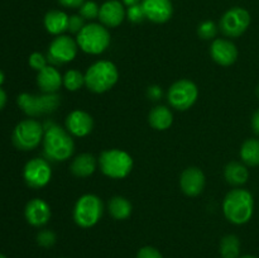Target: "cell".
<instances>
[{
	"label": "cell",
	"instance_id": "cell-1",
	"mask_svg": "<svg viewBox=\"0 0 259 258\" xmlns=\"http://www.w3.org/2000/svg\"><path fill=\"white\" fill-rule=\"evenodd\" d=\"M43 128V152L47 159L55 162L67 161L75 152V142L71 134L52 121H47Z\"/></svg>",
	"mask_w": 259,
	"mask_h": 258
},
{
	"label": "cell",
	"instance_id": "cell-2",
	"mask_svg": "<svg viewBox=\"0 0 259 258\" xmlns=\"http://www.w3.org/2000/svg\"><path fill=\"white\" fill-rule=\"evenodd\" d=\"M254 211V200L245 189H234L227 194L223 201V212L230 223L243 225L249 222Z\"/></svg>",
	"mask_w": 259,
	"mask_h": 258
},
{
	"label": "cell",
	"instance_id": "cell-3",
	"mask_svg": "<svg viewBox=\"0 0 259 258\" xmlns=\"http://www.w3.org/2000/svg\"><path fill=\"white\" fill-rule=\"evenodd\" d=\"M119 78V71L111 61L100 60L85 72V86L95 94H103L114 88Z\"/></svg>",
	"mask_w": 259,
	"mask_h": 258
},
{
	"label": "cell",
	"instance_id": "cell-4",
	"mask_svg": "<svg viewBox=\"0 0 259 258\" xmlns=\"http://www.w3.org/2000/svg\"><path fill=\"white\" fill-rule=\"evenodd\" d=\"M99 167L105 176L114 180H121L128 176L133 169V158L121 149H106L98 158Z\"/></svg>",
	"mask_w": 259,
	"mask_h": 258
},
{
	"label": "cell",
	"instance_id": "cell-5",
	"mask_svg": "<svg viewBox=\"0 0 259 258\" xmlns=\"http://www.w3.org/2000/svg\"><path fill=\"white\" fill-rule=\"evenodd\" d=\"M78 48L89 55H100L110 45V33L108 28L98 23L86 24L76 37Z\"/></svg>",
	"mask_w": 259,
	"mask_h": 258
},
{
	"label": "cell",
	"instance_id": "cell-6",
	"mask_svg": "<svg viewBox=\"0 0 259 258\" xmlns=\"http://www.w3.org/2000/svg\"><path fill=\"white\" fill-rule=\"evenodd\" d=\"M17 103L23 113L27 114L28 116H40L55 113L60 106L61 98L57 93H43L40 95L23 93L18 96Z\"/></svg>",
	"mask_w": 259,
	"mask_h": 258
},
{
	"label": "cell",
	"instance_id": "cell-7",
	"mask_svg": "<svg viewBox=\"0 0 259 258\" xmlns=\"http://www.w3.org/2000/svg\"><path fill=\"white\" fill-rule=\"evenodd\" d=\"M104 205L99 196L86 194L78 197L73 207V220L81 228H91L103 217Z\"/></svg>",
	"mask_w": 259,
	"mask_h": 258
},
{
	"label": "cell",
	"instance_id": "cell-8",
	"mask_svg": "<svg viewBox=\"0 0 259 258\" xmlns=\"http://www.w3.org/2000/svg\"><path fill=\"white\" fill-rule=\"evenodd\" d=\"M45 136V128L34 119H24L13 131V144L20 151H32L39 146Z\"/></svg>",
	"mask_w": 259,
	"mask_h": 258
},
{
	"label": "cell",
	"instance_id": "cell-9",
	"mask_svg": "<svg viewBox=\"0 0 259 258\" xmlns=\"http://www.w3.org/2000/svg\"><path fill=\"white\" fill-rule=\"evenodd\" d=\"M199 89L187 78H181L171 85L167 91V100L174 109L180 111H185L191 108L197 100Z\"/></svg>",
	"mask_w": 259,
	"mask_h": 258
},
{
	"label": "cell",
	"instance_id": "cell-10",
	"mask_svg": "<svg viewBox=\"0 0 259 258\" xmlns=\"http://www.w3.org/2000/svg\"><path fill=\"white\" fill-rule=\"evenodd\" d=\"M250 24V14L244 8L235 7L224 13L219 23V28L227 37H240Z\"/></svg>",
	"mask_w": 259,
	"mask_h": 258
},
{
	"label": "cell",
	"instance_id": "cell-11",
	"mask_svg": "<svg viewBox=\"0 0 259 258\" xmlns=\"http://www.w3.org/2000/svg\"><path fill=\"white\" fill-rule=\"evenodd\" d=\"M78 45L70 35H57L48 47L47 58L55 65H63L75 60Z\"/></svg>",
	"mask_w": 259,
	"mask_h": 258
},
{
	"label": "cell",
	"instance_id": "cell-12",
	"mask_svg": "<svg viewBox=\"0 0 259 258\" xmlns=\"http://www.w3.org/2000/svg\"><path fill=\"white\" fill-rule=\"evenodd\" d=\"M23 177L25 184L32 189H42L52 177V169L47 159L33 158L25 163L23 169Z\"/></svg>",
	"mask_w": 259,
	"mask_h": 258
},
{
	"label": "cell",
	"instance_id": "cell-13",
	"mask_svg": "<svg viewBox=\"0 0 259 258\" xmlns=\"http://www.w3.org/2000/svg\"><path fill=\"white\" fill-rule=\"evenodd\" d=\"M94 129V119L86 111L80 110H73L66 118V131L71 134V136L82 137L89 136Z\"/></svg>",
	"mask_w": 259,
	"mask_h": 258
},
{
	"label": "cell",
	"instance_id": "cell-14",
	"mask_svg": "<svg viewBox=\"0 0 259 258\" xmlns=\"http://www.w3.org/2000/svg\"><path fill=\"white\" fill-rule=\"evenodd\" d=\"M205 175L199 167H187L180 176V186L187 196H197L204 191Z\"/></svg>",
	"mask_w": 259,
	"mask_h": 258
},
{
	"label": "cell",
	"instance_id": "cell-15",
	"mask_svg": "<svg viewBox=\"0 0 259 258\" xmlns=\"http://www.w3.org/2000/svg\"><path fill=\"white\" fill-rule=\"evenodd\" d=\"M211 58L220 66H230L237 61L238 48L232 40L217 38L210 46Z\"/></svg>",
	"mask_w": 259,
	"mask_h": 258
},
{
	"label": "cell",
	"instance_id": "cell-16",
	"mask_svg": "<svg viewBox=\"0 0 259 258\" xmlns=\"http://www.w3.org/2000/svg\"><path fill=\"white\" fill-rule=\"evenodd\" d=\"M142 7L147 19L157 24L168 22L174 13L171 0H142Z\"/></svg>",
	"mask_w": 259,
	"mask_h": 258
},
{
	"label": "cell",
	"instance_id": "cell-17",
	"mask_svg": "<svg viewBox=\"0 0 259 258\" xmlns=\"http://www.w3.org/2000/svg\"><path fill=\"white\" fill-rule=\"evenodd\" d=\"M126 12L119 0H108L100 7L99 19L106 28H115L125 19Z\"/></svg>",
	"mask_w": 259,
	"mask_h": 258
},
{
	"label": "cell",
	"instance_id": "cell-18",
	"mask_svg": "<svg viewBox=\"0 0 259 258\" xmlns=\"http://www.w3.org/2000/svg\"><path fill=\"white\" fill-rule=\"evenodd\" d=\"M24 215L33 227H43L51 219V207L43 199H32L25 205Z\"/></svg>",
	"mask_w": 259,
	"mask_h": 258
},
{
	"label": "cell",
	"instance_id": "cell-19",
	"mask_svg": "<svg viewBox=\"0 0 259 258\" xmlns=\"http://www.w3.org/2000/svg\"><path fill=\"white\" fill-rule=\"evenodd\" d=\"M37 85L42 93L55 94L63 85V76L53 66H46L37 75Z\"/></svg>",
	"mask_w": 259,
	"mask_h": 258
},
{
	"label": "cell",
	"instance_id": "cell-20",
	"mask_svg": "<svg viewBox=\"0 0 259 258\" xmlns=\"http://www.w3.org/2000/svg\"><path fill=\"white\" fill-rule=\"evenodd\" d=\"M99 162L93 154L81 153L76 156L71 162L70 169L73 176L76 177H89L96 171Z\"/></svg>",
	"mask_w": 259,
	"mask_h": 258
},
{
	"label": "cell",
	"instance_id": "cell-21",
	"mask_svg": "<svg viewBox=\"0 0 259 258\" xmlns=\"http://www.w3.org/2000/svg\"><path fill=\"white\" fill-rule=\"evenodd\" d=\"M68 17L65 12L61 10H50L45 15V27L48 33L53 35H61L68 30Z\"/></svg>",
	"mask_w": 259,
	"mask_h": 258
},
{
	"label": "cell",
	"instance_id": "cell-22",
	"mask_svg": "<svg viewBox=\"0 0 259 258\" xmlns=\"http://www.w3.org/2000/svg\"><path fill=\"white\" fill-rule=\"evenodd\" d=\"M148 121L156 131H166L174 123V114L166 105H157L149 111Z\"/></svg>",
	"mask_w": 259,
	"mask_h": 258
},
{
	"label": "cell",
	"instance_id": "cell-23",
	"mask_svg": "<svg viewBox=\"0 0 259 258\" xmlns=\"http://www.w3.org/2000/svg\"><path fill=\"white\" fill-rule=\"evenodd\" d=\"M224 177L228 184L233 186H242L249 179V172H248L245 164L240 162H229L224 169Z\"/></svg>",
	"mask_w": 259,
	"mask_h": 258
},
{
	"label": "cell",
	"instance_id": "cell-24",
	"mask_svg": "<svg viewBox=\"0 0 259 258\" xmlns=\"http://www.w3.org/2000/svg\"><path fill=\"white\" fill-rule=\"evenodd\" d=\"M108 210L109 214L115 220H125L131 217L133 206L126 197L118 195V196H114L109 200Z\"/></svg>",
	"mask_w": 259,
	"mask_h": 258
},
{
	"label": "cell",
	"instance_id": "cell-25",
	"mask_svg": "<svg viewBox=\"0 0 259 258\" xmlns=\"http://www.w3.org/2000/svg\"><path fill=\"white\" fill-rule=\"evenodd\" d=\"M240 158L247 166H259V139H247L242 144Z\"/></svg>",
	"mask_w": 259,
	"mask_h": 258
},
{
	"label": "cell",
	"instance_id": "cell-26",
	"mask_svg": "<svg viewBox=\"0 0 259 258\" xmlns=\"http://www.w3.org/2000/svg\"><path fill=\"white\" fill-rule=\"evenodd\" d=\"M240 240L237 235L228 234L220 242V254L223 258H239Z\"/></svg>",
	"mask_w": 259,
	"mask_h": 258
},
{
	"label": "cell",
	"instance_id": "cell-27",
	"mask_svg": "<svg viewBox=\"0 0 259 258\" xmlns=\"http://www.w3.org/2000/svg\"><path fill=\"white\" fill-rule=\"evenodd\" d=\"M85 85V75L78 70H68L63 75V86L68 91H77Z\"/></svg>",
	"mask_w": 259,
	"mask_h": 258
},
{
	"label": "cell",
	"instance_id": "cell-28",
	"mask_svg": "<svg viewBox=\"0 0 259 258\" xmlns=\"http://www.w3.org/2000/svg\"><path fill=\"white\" fill-rule=\"evenodd\" d=\"M217 33L218 27L214 22H211V20H205V22L200 23L199 27H197V35H199L201 39H212V38H215Z\"/></svg>",
	"mask_w": 259,
	"mask_h": 258
},
{
	"label": "cell",
	"instance_id": "cell-29",
	"mask_svg": "<svg viewBox=\"0 0 259 258\" xmlns=\"http://www.w3.org/2000/svg\"><path fill=\"white\" fill-rule=\"evenodd\" d=\"M99 13H100V7L95 2H91V0L85 2L80 7V15L83 19H96V18H99Z\"/></svg>",
	"mask_w": 259,
	"mask_h": 258
},
{
	"label": "cell",
	"instance_id": "cell-30",
	"mask_svg": "<svg viewBox=\"0 0 259 258\" xmlns=\"http://www.w3.org/2000/svg\"><path fill=\"white\" fill-rule=\"evenodd\" d=\"M126 18H128L129 22L134 23V24H138V23H142L144 19H147L142 4H136L132 5V7H128Z\"/></svg>",
	"mask_w": 259,
	"mask_h": 258
},
{
	"label": "cell",
	"instance_id": "cell-31",
	"mask_svg": "<svg viewBox=\"0 0 259 258\" xmlns=\"http://www.w3.org/2000/svg\"><path fill=\"white\" fill-rule=\"evenodd\" d=\"M56 239H57V238H56V234L50 229L40 230V232L37 234V243L40 245V247H45V248L52 247V245L56 243Z\"/></svg>",
	"mask_w": 259,
	"mask_h": 258
},
{
	"label": "cell",
	"instance_id": "cell-32",
	"mask_svg": "<svg viewBox=\"0 0 259 258\" xmlns=\"http://www.w3.org/2000/svg\"><path fill=\"white\" fill-rule=\"evenodd\" d=\"M48 62V58L39 52H34L29 56V66L35 71H40L45 68Z\"/></svg>",
	"mask_w": 259,
	"mask_h": 258
},
{
	"label": "cell",
	"instance_id": "cell-33",
	"mask_svg": "<svg viewBox=\"0 0 259 258\" xmlns=\"http://www.w3.org/2000/svg\"><path fill=\"white\" fill-rule=\"evenodd\" d=\"M85 25H86L85 19H83L80 14L71 15L70 19H68V30H70L71 33H76V34H78Z\"/></svg>",
	"mask_w": 259,
	"mask_h": 258
},
{
	"label": "cell",
	"instance_id": "cell-34",
	"mask_svg": "<svg viewBox=\"0 0 259 258\" xmlns=\"http://www.w3.org/2000/svg\"><path fill=\"white\" fill-rule=\"evenodd\" d=\"M137 258H163L158 249L151 247V245H146V247L141 248L137 253Z\"/></svg>",
	"mask_w": 259,
	"mask_h": 258
},
{
	"label": "cell",
	"instance_id": "cell-35",
	"mask_svg": "<svg viewBox=\"0 0 259 258\" xmlns=\"http://www.w3.org/2000/svg\"><path fill=\"white\" fill-rule=\"evenodd\" d=\"M147 95H148V98L151 99V100H159L162 96V89L157 85L149 86V88L147 89Z\"/></svg>",
	"mask_w": 259,
	"mask_h": 258
},
{
	"label": "cell",
	"instance_id": "cell-36",
	"mask_svg": "<svg viewBox=\"0 0 259 258\" xmlns=\"http://www.w3.org/2000/svg\"><path fill=\"white\" fill-rule=\"evenodd\" d=\"M61 5L66 8H80L85 0H58Z\"/></svg>",
	"mask_w": 259,
	"mask_h": 258
},
{
	"label": "cell",
	"instance_id": "cell-37",
	"mask_svg": "<svg viewBox=\"0 0 259 258\" xmlns=\"http://www.w3.org/2000/svg\"><path fill=\"white\" fill-rule=\"evenodd\" d=\"M252 129L257 136H259V109L252 116Z\"/></svg>",
	"mask_w": 259,
	"mask_h": 258
},
{
	"label": "cell",
	"instance_id": "cell-38",
	"mask_svg": "<svg viewBox=\"0 0 259 258\" xmlns=\"http://www.w3.org/2000/svg\"><path fill=\"white\" fill-rule=\"evenodd\" d=\"M5 104H7V94H5V91L0 88V110L4 108Z\"/></svg>",
	"mask_w": 259,
	"mask_h": 258
},
{
	"label": "cell",
	"instance_id": "cell-39",
	"mask_svg": "<svg viewBox=\"0 0 259 258\" xmlns=\"http://www.w3.org/2000/svg\"><path fill=\"white\" fill-rule=\"evenodd\" d=\"M121 2H123L126 7H132V5L139 4V2H141V0H121Z\"/></svg>",
	"mask_w": 259,
	"mask_h": 258
},
{
	"label": "cell",
	"instance_id": "cell-40",
	"mask_svg": "<svg viewBox=\"0 0 259 258\" xmlns=\"http://www.w3.org/2000/svg\"><path fill=\"white\" fill-rule=\"evenodd\" d=\"M4 81H5V75H4V72L0 70V88H2V85L4 83Z\"/></svg>",
	"mask_w": 259,
	"mask_h": 258
},
{
	"label": "cell",
	"instance_id": "cell-41",
	"mask_svg": "<svg viewBox=\"0 0 259 258\" xmlns=\"http://www.w3.org/2000/svg\"><path fill=\"white\" fill-rule=\"evenodd\" d=\"M239 258H257V257H254V255L247 254V255H242V257H239Z\"/></svg>",
	"mask_w": 259,
	"mask_h": 258
},
{
	"label": "cell",
	"instance_id": "cell-42",
	"mask_svg": "<svg viewBox=\"0 0 259 258\" xmlns=\"http://www.w3.org/2000/svg\"><path fill=\"white\" fill-rule=\"evenodd\" d=\"M255 93H257V96L259 98V85L257 86V90H255Z\"/></svg>",
	"mask_w": 259,
	"mask_h": 258
},
{
	"label": "cell",
	"instance_id": "cell-43",
	"mask_svg": "<svg viewBox=\"0 0 259 258\" xmlns=\"http://www.w3.org/2000/svg\"><path fill=\"white\" fill-rule=\"evenodd\" d=\"M0 258H7V257H5L4 254H2V253H0Z\"/></svg>",
	"mask_w": 259,
	"mask_h": 258
}]
</instances>
